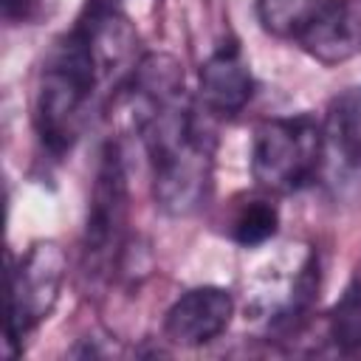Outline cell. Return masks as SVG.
I'll return each mask as SVG.
<instances>
[{"label":"cell","mask_w":361,"mask_h":361,"mask_svg":"<svg viewBox=\"0 0 361 361\" xmlns=\"http://www.w3.org/2000/svg\"><path fill=\"white\" fill-rule=\"evenodd\" d=\"M138 31L116 6L93 0L65 31L39 71L34 93V127L39 144L62 158L82 138L96 102L127 87L138 62Z\"/></svg>","instance_id":"6da1fadb"},{"label":"cell","mask_w":361,"mask_h":361,"mask_svg":"<svg viewBox=\"0 0 361 361\" xmlns=\"http://www.w3.org/2000/svg\"><path fill=\"white\" fill-rule=\"evenodd\" d=\"M127 90L158 209L172 217L197 212L212 189L214 135L186 90L180 62L144 54Z\"/></svg>","instance_id":"7a4b0ae2"},{"label":"cell","mask_w":361,"mask_h":361,"mask_svg":"<svg viewBox=\"0 0 361 361\" xmlns=\"http://www.w3.org/2000/svg\"><path fill=\"white\" fill-rule=\"evenodd\" d=\"M327 158L324 121L310 113L265 118L251 141V175L259 189L290 195L310 186Z\"/></svg>","instance_id":"3957f363"},{"label":"cell","mask_w":361,"mask_h":361,"mask_svg":"<svg viewBox=\"0 0 361 361\" xmlns=\"http://www.w3.org/2000/svg\"><path fill=\"white\" fill-rule=\"evenodd\" d=\"M127 214H130V192L124 158L116 141L102 147L93 192L85 217L82 234V274L87 282L110 279L124 257L127 245Z\"/></svg>","instance_id":"277c9868"},{"label":"cell","mask_w":361,"mask_h":361,"mask_svg":"<svg viewBox=\"0 0 361 361\" xmlns=\"http://www.w3.org/2000/svg\"><path fill=\"white\" fill-rule=\"evenodd\" d=\"M68 259L59 243L39 240L11 265L8 274V353L17 355L25 338L51 316L59 302Z\"/></svg>","instance_id":"5b68a950"},{"label":"cell","mask_w":361,"mask_h":361,"mask_svg":"<svg viewBox=\"0 0 361 361\" xmlns=\"http://www.w3.org/2000/svg\"><path fill=\"white\" fill-rule=\"evenodd\" d=\"M234 316V296L217 285L183 290L164 316V336L178 347H203L214 341Z\"/></svg>","instance_id":"8992f818"},{"label":"cell","mask_w":361,"mask_h":361,"mask_svg":"<svg viewBox=\"0 0 361 361\" xmlns=\"http://www.w3.org/2000/svg\"><path fill=\"white\" fill-rule=\"evenodd\" d=\"M254 96L251 68L234 39L220 42L197 73V104L217 118H231Z\"/></svg>","instance_id":"52a82bcc"},{"label":"cell","mask_w":361,"mask_h":361,"mask_svg":"<svg viewBox=\"0 0 361 361\" xmlns=\"http://www.w3.org/2000/svg\"><path fill=\"white\" fill-rule=\"evenodd\" d=\"M299 48L322 65H338L361 54V0H330Z\"/></svg>","instance_id":"ba28073f"},{"label":"cell","mask_w":361,"mask_h":361,"mask_svg":"<svg viewBox=\"0 0 361 361\" xmlns=\"http://www.w3.org/2000/svg\"><path fill=\"white\" fill-rule=\"evenodd\" d=\"M327 152H333L344 166H361V85L344 90L333 99L324 116Z\"/></svg>","instance_id":"9c48e42d"},{"label":"cell","mask_w":361,"mask_h":361,"mask_svg":"<svg viewBox=\"0 0 361 361\" xmlns=\"http://www.w3.org/2000/svg\"><path fill=\"white\" fill-rule=\"evenodd\" d=\"M327 6L330 0H257L254 11L265 34L299 45Z\"/></svg>","instance_id":"30bf717a"},{"label":"cell","mask_w":361,"mask_h":361,"mask_svg":"<svg viewBox=\"0 0 361 361\" xmlns=\"http://www.w3.org/2000/svg\"><path fill=\"white\" fill-rule=\"evenodd\" d=\"M279 231V212L268 197L243 200L228 223V237L243 248H259Z\"/></svg>","instance_id":"8fae6325"},{"label":"cell","mask_w":361,"mask_h":361,"mask_svg":"<svg viewBox=\"0 0 361 361\" xmlns=\"http://www.w3.org/2000/svg\"><path fill=\"white\" fill-rule=\"evenodd\" d=\"M42 0H3V17L8 23H25L39 11Z\"/></svg>","instance_id":"7c38bea8"}]
</instances>
